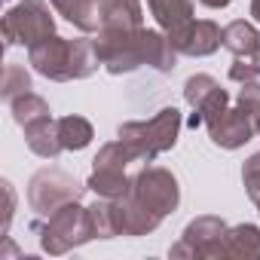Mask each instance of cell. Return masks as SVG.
I'll use <instances>...</instances> for the list:
<instances>
[{
  "label": "cell",
  "mask_w": 260,
  "mask_h": 260,
  "mask_svg": "<svg viewBox=\"0 0 260 260\" xmlns=\"http://www.w3.org/2000/svg\"><path fill=\"white\" fill-rule=\"evenodd\" d=\"M242 184H245V193L251 202L260 199V153H251L242 166Z\"/></svg>",
  "instance_id": "24"
},
{
  "label": "cell",
  "mask_w": 260,
  "mask_h": 260,
  "mask_svg": "<svg viewBox=\"0 0 260 260\" xmlns=\"http://www.w3.org/2000/svg\"><path fill=\"white\" fill-rule=\"evenodd\" d=\"M251 19L260 25V0H251Z\"/></svg>",
  "instance_id": "28"
},
{
  "label": "cell",
  "mask_w": 260,
  "mask_h": 260,
  "mask_svg": "<svg viewBox=\"0 0 260 260\" xmlns=\"http://www.w3.org/2000/svg\"><path fill=\"white\" fill-rule=\"evenodd\" d=\"M184 101L193 107V116L187 119V125L190 128H199L208 119H214L220 110L230 107V92L211 74H193L184 83Z\"/></svg>",
  "instance_id": "10"
},
{
  "label": "cell",
  "mask_w": 260,
  "mask_h": 260,
  "mask_svg": "<svg viewBox=\"0 0 260 260\" xmlns=\"http://www.w3.org/2000/svg\"><path fill=\"white\" fill-rule=\"evenodd\" d=\"M89 211H92V223H95V236L98 239H116V236H122V208H119V199L98 196V202L89 205Z\"/></svg>",
  "instance_id": "18"
},
{
  "label": "cell",
  "mask_w": 260,
  "mask_h": 260,
  "mask_svg": "<svg viewBox=\"0 0 260 260\" xmlns=\"http://www.w3.org/2000/svg\"><path fill=\"white\" fill-rule=\"evenodd\" d=\"M147 10L156 19L159 31L172 37V43L196 22L193 19V0H147Z\"/></svg>",
  "instance_id": "13"
},
{
  "label": "cell",
  "mask_w": 260,
  "mask_h": 260,
  "mask_svg": "<svg viewBox=\"0 0 260 260\" xmlns=\"http://www.w3.org/2000/svg\"><path fill=\"white\" fill-rule=\"evenodd\" d=\"M125 196L138 202L141 208H147L150 214H156L159 220H166L181 205V184H178L175 172H169L162 166H144L132 175V184H128Z\"/></svg>",
  "instance_id": "5"
},
{
  "label": "cell",
  "mask_w": 260,
  "mask_h": 260,
  "mask_svg": "<svg viewBox=\"0 0 260 260\" xmlns=\"http://www.w3.org/2000/svg\"><path fill=\"white\" fill-rule=\"evenodd\" d=\"M141 0H101V28H141Z\"/></svg>",
  "instance_id": "17"
},
{
  "label": "cell",
  "mask_w": 260,
  "mask_h": 260,
  "mask_svg": "<svg viewBox=\"0 0 260 260\" xmlns=\"http://www.w3.org/2000/svg\"><path fill=\"white\" fill-rule=\"evenodd\" d=\"M257 135H260V113H257Z\"/></svg>",
  "instance_id": "29"
},
{
  "label": "cell",
  "mask_w": 260,
  "mask_h": 260,
  "mask_svg": "<svg viewBox=\"0 0 260 260\" xmlns=\"http://www.w3.org/2000/svg\"><path fill=\"white\" fill-rule=\"evenodd\" d=\"M230 80L233 83H248V80H260V49H254L251 55H242L230 64Z\"/></svg>",
  "instance_id": "23"
},
{
  "label": "cell",
  "mask_w": 260,
  "mask_h": 260,
  "mask_svg": "<svg viewBox=\"0 0 260 260\" xmlns=\"http://www.w3.org/2000/svg\"><path fill=\"white\" fill-rule=\"evenodd\" d=\"M254 205H257V211H260V199H257V202H254Z\"/></svg>",
  "instance_id": "30"
},
{
  "label": "cell",
  "mask_w": 260,
  "mask_h": 260,
  "mask_svg": "<svg viewBox=\"0 0 260 260\" xmlns=\"http://www.w3.org/2000/svg\"><path fill=\"white\" fill-rule=\"evenodd\" d=\"M181 110L178 107H162L150 119H128L116 128L119 144L128 150L132 162H153L156 156L169 153L178 144L181 135Z\"/></svg>",
  "instance_id": "3"
},
{
  "label": "cell",
  "mask_w": 260,
  "mask_h": 260,
  "mask_svg": "<svg viewBox=\"0 0 260 260\" xmlns=\"http://www.w3.org/2000/svg\"><path fill=\"white\" fill-rule=\"evenodd\" d=\"M55 34V16L46 0H19L4 16V43L7 46H34Z\"/></svg>",
  "instance_id": "7"
},
{
  "label": "cell",
  "mask_w": 260,
  "mask_h": 260,
  "mask_svg": "<svg viewBox=\"0 0 260 260\" xmlns=\"http://www.w3.org/2000/svg\"><path fill=\"white\" fill-rule=\"evenodd\" d=\"M58 138H61L64 150H83V147L92 144L95 128H92V122L86 116L71 113V116H61L58 119Z\"/></svg>",
  "instance_id": "21"
},
{
  "label": "cell",
  "mask_w": 260,
  "mask_h": 260,
  "mask_svg": "<svg viewBox=\"0 0 260 260\" xmlns=\"http://www.w3.org/2000/svg\"><path fill=\"white\" fill-rule=\"evenodd\" d=\"M34 233L40 239V248L49 257H61V254L98 239L95 223H92V211L80 202H68L64 208L52 211L49 217H43V223H34Z\"/></svg>",
  "instance_id": "4"
},
{
  "label": "cell",
  "mask_w": 260,
  "mask_h": 260,
  "mask_svg": "<svg viewBox=\"0 0 260 260\" xmlns=\"http://www.w3.org/2000/svg\"><path fill=\"white\" fill-rule=\"evenodd\" d=\"M220 257H233V260H254V257H260V226H254V223L226 226V236H223V245H220Z\"/></svg>",
  "instance_id": "15"
},
{
  "label": "cell",
  "mask_w": 260,
  "mask_h": 260,
  "mask_svg": "<svg viewBox=\"0 0 260 260\" xmlns=\"http://www.w3.org/2000/svg\"><path fill=\"white\" fill-rule=\"evenodd\" d=\"M101 68L113 77L132 74L138 68H153L172 74L178 68V49L172 37L159 28H101L95 37Z\"/></svg>",
  "instance_id": "1"
},
{
  "label": "cell",
  "mask_w": 260,
  "mask_h": 260,
  "mask_svg": "<svg viewBox=\"0 0 260 260\" xmlns=\"http://www.w3.org/2000/svg\"><path fill=\"white\" fill-rule=\"evenodd\" d=\"M86 190L89 187L80 184L74 175L49 166V169H40V172L31 175V181H28V205H31V211L37 217H49L52 211L64 208L68 202H80Z\"/></svg>",
  "instance_id": "6"
},
{
  "label": "cell",
  "mask_w": 260,
  "mask_h": 260,
  "mask_svg": "<svg viewBox=\"0 0 260 260\" xmlns=\"http://www.w3.org/2000/svg\"><path fill=\"white\" fill-rule=\"evenodd\" d=\"M49 7L83 34L101 31V0H49Z\"/></svg>",
  "instance_id": "14"
},
{
  "label": "cell",
  "mask_w": 260,
  "mask_h": 260,
  "mask_svg": "<svg viewBox=\"0 0 260 260\" xmlns=\"http://www.w3.org/2000/svg\"><path fill=\"white\" fill-rule=\"evenodd\" d=\"M25 141H28V150L37 153L40 159H58V153L64 150L61 138H58V119H40L34 125L25 128Z\"/></svg>",
  "instance_id": "16"
},
{
  "label": "cell",
  "mask_w": 260,
  "mask_h": 260,
  "mask_svg": "<svg viewBox=\"0 0 260 260\" xmlns=\"http://www.w3.org/2000/svg\"><path fill=\"white\" fill-rule=\"evenodd\" d=\"M205 128H208V138H211L214 147H220V150H239V147H245L257 135V116L236 104V107L220 110L214 119H208Z\"/></svg>",
  "instance_id": "11"
},
{
  "label": "cell",
  "mask_w": 260,
  "mask_h": 260,
  "mask_svg": "<svg viewBox=\"0 0 260 260\" xmlns=\"http://www.w3.org/2000/svg\"><path fill=\"white\" fill-rule=\"evenodd\" d=\"M4 190H7V211H4V226H0V236L7 239L10 223H13V211H16V190H13V184H10V181H4Z\"/></svg>",
  "instance_id": "26"
},
{
  "label": "cell",
  "mask_w": 260,
  "mask_h": 260,
  "mask_svg": "<svg viewBox=\"0 0 260 260\" xmlns=\"http://www.w3.org/2000/svg\"><path fill=\"white\" fill-rule=\"evenodd\" d=\"M223 49H230L236 58L242 55H251L254 49H260V31L245 22V19H236L223 28Z\"/></svg>",
  "instance_id": "19"
},
{
  "label": "cell",
  "mask_w": 260,
  "mask_h": 260,
  "mask_svg": "<svg viewBox=\"0 0 260 260\" xmlns=\"http://www.w3.org/2000/svg\"><path fill=\"white\" fill-rule=\"evenodd\" d=\"M199 4H202V7H208V10H226L233 0H199Z\"/></svg>",
  "instance_id": "27"
},
{
  "label": "cell",
  "mask_w": 260,
  "mask_h": 260,
  "mask_svg": "<svg viewBox=\"0 0 260 260\" xmlns=\"http://www.w3.org/2000/svg\"><path fill=\"white\" fill-rule=\"evenodd\" d=\"M223 236H226V220L217 217V214H202V217H193L181 239L172 245V257H220V245H223Z\"/></svg>",
  "instance_id": "9"
},
{
  "label": "cell",
  "mask_w": 260,
  "mask_h": 260,
  "mask_svg": "<svg viewBox=\"0 0 260 260\" xmlns=\"http://www.w3.org/2000/svg\"><path fill=\"white\" fill-rule=\"evenodd\" d=\"M10 113H13V119H16V125L22 128V132H25L28 125H34V122L52 116L46 98H40L37 92H25V95L13 98V101H10Z\"/></svg>",
  "instance_id": "20"
},
{
  "label": "cell",
  "mask_w": 260,
  "mask_h": 260,
  "mask_svg": "<svg viewBox=\"0 0 260 260\" xmlns=\"http://www.w3.org/2000/svg\"><path fill=\"white\" fill-rule=\"evenodd\" d=\"M223 46V28L211 19H196L178 40L175 49L187 58H208Z\"/></svg>",
  "instance_id": "12"
},
{
  "label": "cell",
  "mask_w": 260,
  "mask_h": 260,
  "mask_svg": "<svg viewBox=\"0 0 260 260\" xmlns=\"http://www.w3.org/2000/svg\"><path fill=\"white\" fill-rule=\"evenodd\" d=\"M236 104L245 107L248 113H260V80H248V83H239V92H236Z\"/></svg>",
  "instance_id": "25"
},
{
  "label": "cell",
  "mask_w": 260,
  "mask_h": 260,
  "mask_svg": "<svg viewBox=\"0 0 260 260\" xmlns=\"http://www.w3.org/2000/svg\"><path fill=\"white\" fill-rule=\"evenodd\" d=\"M31 89H34V86H31V74H28L22 64L10 61V64L4 68V80H0V95H4V101L10 104L13 98L25 95V92H31Z\"/></svg>",
  "instance_id": "22"
},
{
  "label": "cell",
  "mask_w": 260,
  "mask_h": 260,
  "mask_svg": "<svg viewBox=\"0 0 260 260\" xmlns=\"http://www.w3.org/2000/svg\"><path fill=\"white\" fill-rule=\"evenodd\" d=\"M28 64L52 83H71V80H89L101 68V58H98L95 40L89 37L68 40L52 34L28 49Z\"/></svg>",
  "instance_id": "2"
},
{
  "label": "cell",
  "mask_w": 260,
  "mask_h": 260,
  "mask_svg": "<svg viewBox=\"0 0 260 260\" xmlns=\"http://www.w3.org/2000/svg\"><path fill=\"white\" fill-rule=\"evenodd\" d=\"M132 162V156H128V150L116 141H107L95 159H92V175L86 181V187L95 193V196H104V199H122L128 193V184H132V178L125 175V166Z\"/></svg>",
  "instance_id": "8"
}]
</instances>
